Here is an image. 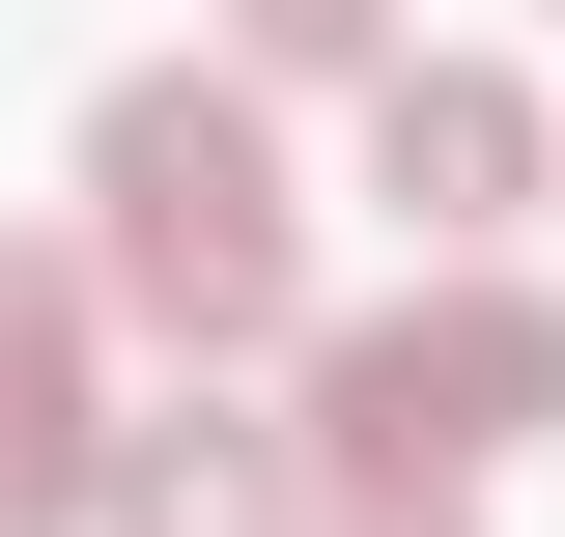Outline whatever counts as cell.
<instances>
[{
    "label": "cell",
    "instance_id": "obj_3",
    "mask_svg": "<svg viewBox=\"0 0 565 537\" xmlns=\"http://www.w3.org/2000/svg\"><path fill=\"white\" fill-rule=\"evenodd\" d=\"M85 537H311V424H255L226 368L141 397V424H85Z\"/></svg>",
    "mask_w": 565,
    "mask_h": 537
},
{
    "label": "cell",
    "instance_id": "obj_6",
    "mask_svg": "<svg viewBox=\"0 0 565 537\" xmlns=\"http://www.w3.org/2000/svg\"><path fill=\"white\" fill-rule=\"evenodd\" d=\"M226 57H255V85H367V57H396V0H226Z\"/></svg>",
    "mask_w": 565,
    "mask_h": 537
},
{
    "label": "cell",
    "instance_id": "obj_7",
    "mask_svg": "<svg viewBox=\"0 0 565 537\" xmlns=\"http://www.w3.org/2000/svg\"><path fill=\"white\" fill-rule=\"evenodd\" d=\"M311 537H481L452 481H311Z\"/></svg>",
    "mask_w": 565,
    "mask_h": 537
},
{
    "label": "cell",
    "instance_id": "obj_1",
    "mask_svg": "<svg viewBox=\"0 0 565 537\" xmlns=\"http://www.w3.org/2000/svg\"><path fill=\"white\" fill-rule=\"evenodd\" d=\"M85 283H114L170 368H255V339L311 312V199H282V141H255V57H141L114 114H85Z\"/></svg>",
    "mask_w": 565,
    "mask_h": 537
},
{
    "label": "cell",
    "instance_id": "obj_2",
    "mask_svg": "<svg viewBox=\"0 0 565 537\" xmlns=\"http://www.w3.org/2000/svg\"><path fill=\"white\" fill-rule=\"evenodd\" d=\"M537 424H565V312L481 283V255L311 339V481H481V453H537Z\"/></svg>",
    "mask_w": 565,
    "mask_h": 537
},
{
    "label": "cell",
    "instance_id": "obj_4",
    "mask_svg": "<svg viewBox=\"0 0 565 537\" xmlns=\"http://www.w3.org/2000/svg\"><path fill=\"white\" fill-rule=\"evenodd\" d=\"M367 199H396L424 255H481V227L537 199V85L509 57H367Z\"/></svg>",
    "mask_w": 565,
    "mask_h": 537
},
{
    "label": "cell",
    "instance_id": "obj_5",
    "mask_svg": "<svg viewBox=\"0 0 565 537\" xmlns=\"http://www.w3.org/2000/svg\"><path fill=\"white\" fill-rule=\"evenodd\" d=\"M85 424H114V283L0 255V537H85Z\"/></svg>",
    "mask_w": 565,
    "mask_h": 537
}]
</instances>
